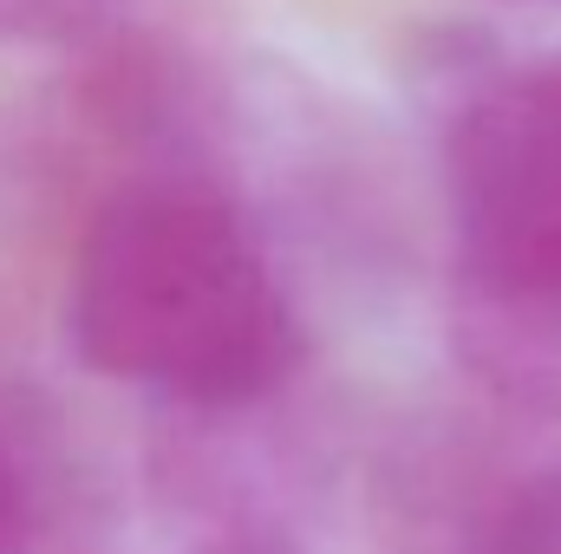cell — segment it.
Returning <instances> with one entry per match:
<instances>
[{"label": "cell", "instance_id": "5", "mask_svg": "<svg viewBox=\"0 0 561 554\" xmlns=\"http://www.w3.org/2000/svg\"><path fill=\"white\" fill-rule=\"evenodd\" d=\"M0 554H20V509H13V476L0 463Z\"/></svg>", "mask_w": 561, "mask_h": 554}, {"label": "cell", "instance_id": "4", "mask_svg": "<svg viewBox=\"0 0 561 554\" xmlns=\"http://www.w3.org/2000/svg\"><path fill=\"white\" fill-rule=\"evenodd\" d=\"M496 554H561V470L529 483L510 503V516L496 529Z\"/></svg>", "mask_w": 561, "mask_h": 554}, {"label": "cell", "instance_id": "3", "mask_svg": "<svg viewBox=\"0 0 561 554\" xmlns=\"http://www.w3.org/2000/svg\"><path fill=\"white\" fill-rule=\"evenodd\" d=\"M125 0H0V46H72L92 39Z\"/></svg>", "mask_w": 561, "mask_h": 554}, {"label": "cell", "instance_id": "2", "mask_svg": "<svg viewBox=\"0 0 561 554\" xmlns=\"http://www.w3.org/2000/svg\"><path fill=\"white\" fill-rule=\"evenodd\" d=\"M463 293L561 339V46L431 39L419 59Z\"/></svg>", "mask_w": 561, "mask_h": 554}, {"label": "cell", "instance_id": "6", "mask_svg": "<svg viewBox=\"0 0 561 554\" xmlns=\"http://www.w3.org/2000/svg\"><path fill=\"white\" fill-rule=\"evenodd\" d=\"M529 7H561V0H529Z\"/></svg>", "mask_w": 561, "mask_h": 554}, {"label": "cell", "instance_id": "1", "mask_svg": "<svg viewBox=\"0 0 561 554\" xmlns=\"http://www.w3.org/2000/svg\"><path fill=\"white\" fill-rule=\"evenodd\" d=\"M66 326L92 372L183 405H255L300 366V320L249 216L196 176H144L79 235Z\"/></svg>", "mask_w": 561, "mask_h": 554}]
</instances>
